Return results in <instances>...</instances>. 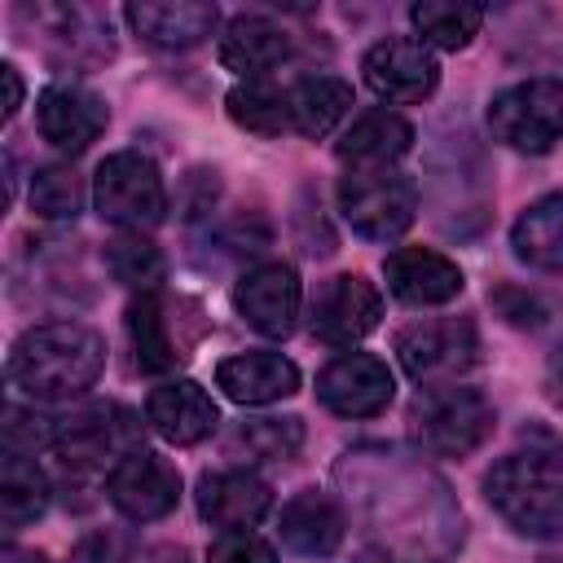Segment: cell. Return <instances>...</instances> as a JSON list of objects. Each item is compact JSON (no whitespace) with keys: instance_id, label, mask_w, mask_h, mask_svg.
Returning <instances> with one entry per match:
<instances>
[{"instance_id":"cell-34","label":"cell","mask_w":563,"mask_h":563,"mask_svg":"<svg viewBox=\"0 0 563 563\" xmlns=\"http://www.w3.org/2000/svg\"><path fill=\"white\" fill-rule=\"evenodd\" d=\"M207 563H277V550L255 532H220L207 550Z\"/></svg>"},{"instance_id":"cell-31","label":"cell","mask_w":563,"mask_h":563,"mask_svg":"<svg viewBox=\"0 0 563 563\" xmlns=\"http://www.w3.org/2000/svg\"><path fill=\"white\" fill-rule=\"evenodd\" d=\"M409 22H413V31H418V40L427 48L457 53L479 35L484 9L479 4H462V0H418L409 9Z\"/></svg>"},{"instance_id":"cell-9","label":"cell","mask_w":563,"mask_h":563,"mask_svg":"<svg viewBox=\"0 0 563 563\" xmlns=\"http://www.w3.org/2000/svg\"><path fill=\"white\" fill-rule=\"evenodd\" d=\"M339 211L352 233L369 242H396L418 216V185L405 172H347L339 180Z\"/></svg>"},{"instance_id":"cell-8","label":"cell","mask_w":563,"mask_h":563,"mask_svg":"<svg viewBox=\"0 0 563 563\" xmlns=\"http://www.w3.org/2000/svg\"><path fill=\"white\" fill-rule=\"evenodd\" d=\"M396 361L418 387L457 383L479 361V330L471 317H427L396 334Z\"/></svg>"},{"instance_id":"cell-20","label":"cell","mask_w":563,"mask_h":563,"mask_svg":"<svg viewBox=\"0 0 563 563\" xmlns=\"http://www.w3.org/2000/svg\"><path fill=\"white\" fill-rule=\"evenodd\" d=\"M295 53V35L268 13H238L220 31V62L242 79H268Z\"/></svg>"},{"instance_id":"cell-25","label":"cell","mask_w":563,"mask_h":563,"mask_svg":"<svg viewBox=\"0 0 563 563\" xmlns=\"http://www.w3.org/2000/svg\"><path fill=\"white\" fill-rule=\"evenodd\" d=\"M123 321H128V343H132V356H136V369L141 374H172L185 361V347L172 334L167 303H163L158 290L136 295L128 303V317Z\"/></svg>"},{"instance_id":"cell-27","label":"cell","mask_w":563,"mask_h":563,"mask_svg":"<svg viewBox=\"0 0 563 563\" xmlns=\"http://www.w3.org/2000/svg\"><path fill=\"white\" fill-rule=\"evenodd\" d=\"M286 101H290V128L308 141H321L347 119L352 84L339 75H303L299 84L286 88Z\"/></svg>"},{"instance_id":"cell-11","label":"cell","mask_w":563,"mask_h":563,"mask_svg":"<svg viewBox=\"0 0 563 563\" xmlns=\"http://www.w3.org/2000/svg\"><path fill=\"white\" fill-rule=\"evenodd\" d=\"M361 75L369 92L391 106H418L440 88L435 48H427L418 35H387L369 44V53L361 57Z\"/></svg>"},{"instance_id":"cell-16","label":"cell","mask_w":563,"mask_h":563,"mask_svg":"<svg viewBox=\"0 0 563 563\" xmlns=\"http://www.w3.org/2000/svg\"><path fill=\"white\" fill-rule=\"evenodd\" d=\"M106 123H110V106L84 84L57 79L35 97V128L62 154H84L106 132Z\"/></svg>"},{"instance_id":"cell-2","label":"cell","mask_w":563,"mask_h":563,"mask_svg":"<svg viewBox=\"0 0 563 563\" xmlns=\"http://www.w3.org/2000/svg\"><path fill=\"white\" fill-rule=\"evenodd\" d=\"M106 369V339L84 321H44L18 334L9 352V383L35 405L84 396Z\"/></svg>"},{"instance_id":"cell-21","label":"cell","mask_w":563,"mask_h":563,"mask_svg":"<svg viewBox=\"0 0 563 563\" xmlns=\"http://www.w3.org/2000/svg\"><path fill=\"white\" fill-rule=\"evenodd\" d=\"M343 532H347V515L321 488L290 493L286 506H282V515H277L282 545L295 550V554H303V559H330L343 545Z\"/></svg>"},{"instance_id":"cell-29","label":"cell","mask_w":563,"mask_h":563,"mask_svg":"<svg viewBox=\"0 0 563 563\" xmlns=\"http://www.w3.org/2000/svg\"><path fill=\"white\" fill-rule=\"evenodd\" d=\"M229 457L251 466H282L303 449V422L299 418H242L229 440H224Z\"/></svg>"},{"instance_id":"cell-3","label":"cell","mask_w":563,"mask_h":563,"mask_svg":"<svg viewBox=\"0 0 563 563\" xmlns=\"http://www.w3.org/2000/svg\"><path fill=\"white\" fill-rule=\"evenodd\" d=\"M484 501L528 541L563 537V444L537 435V444L497 457L484 471Z\"/></svg>"},{"instance_id":"cell-14","label":"cell","mask_w":563,"mask_h":563,"mask_svg":"<svg viewBox=\"0 0 563 563\" xmlns=\"http://www.w3.org/2000/svg\"><path fill=\"white\" fill-rule=\"evenodd\" d=\"M233 308L242 312V321L251 330H260L268 339H286L299 321V308H303V286H299L295 264L268 260V264L246 268L238 290H233Z\"/></svg>"},{"instance_id":"cell-23","label":"cell","mask_w":563,"mask_h":563,"mask_svg":"<svg viewBox=\"0 0 563 563\" xmlns=\"http://www.w3.org/2000/svg\"><path fill=\"white\" fill-rule=\"evenodd\" d=\"M413 123L396 110H365L339 136L334 154L347 172H391L413 150Z\"/></svg>"},{"instance_id":"cell-33","label":"cell","mask_w":563,"mask_h":563,"mask_svg":"<svg viewBox=\"0 0 563 563\" xmlns=\"http://www.w3.org/2000/svg\"><path fill=\"white\" fill-rule=\"evenodd\" d=\"M84 176L70 167V163H48V167H35L31 176V211L40 220H75L84 211Z\"/></svg>"},{"instance_id":"cell-6","label":"cell","mask_w":563,"mask_h":563,"mask_svg":"<svg viewBox=\"0 0 563 563\" xmlns=\"http://www.w3.org/2000/svg\"><path fill=\"white\" fill-rule=\"evenodd\" d=\"M92 207L106 224L119 233H150L167 220V185L150 154L141 150H114L97 163L92 176Z\"/></svg>"},{"instance_id":"cell-5","label":"cell","mask_w":563,"mask_h":563,"mask_svg":"<svg viewBox=\"0 0 563 563\" xmlns=\"http://www.w3.org/2000/svg\"><path fill=\"white\" fill-rule=\"evenodd\" d=\"M405 422H409V440L418 444V453H427V457H466L493 435L497 409L479 387L440 383V387H422L413 396Z\"/></svg>"},{"instance_id":"cell-13","label":"cell","mask_w":563,"mask_h":563,"mask_svg":"<svg viewBox=\"0 0 563 563\" xmlns=\"http://www.w3.org/2000/svg\"><path fill=\"white\" fill-rule=\"evenodd\" d=\"M396 396V378L374 352H343L317 374V400L339 418H378Z\"/></svg>"},{"instance_id":"cell-35","label":"cell","mask_w":563,"mask_h":563,"mask_svg":"<svg viewBox=\"0 0 563 563\" xmlns=\"http://www.w3.org/2000/svg\"><path fill=\"white\" fill-rule=\"evenodd\" d=\"M216 194H220V180H216V172H207V167H194V172L185 176L180 216H185V220H198V216H207V211L216 207Z\"/></svg>"},{"instance_id":"cell-12","label":"cell","mask_w":563,"mask_h":563,"mask_svg":"<svg viewBox=\"0 0 563 563\" xmlns=\"http://www.w3.org/2000/svg\"><path fill=\"white\" fill-rule=\"evenodd\" d=\"M378 317H383L378 286L361 273H339L317 286L312 308H308V330H312V339H321L330 347H352L369 330H378Z\"/></svg>"},{"instance_id":"cell-36","label":"cell","mask_w":563,"mask_h":563,"mask_svg":"<svg viewBox=\"0 0 563 563\" xmlns=\"http://www.w3.org/2000/svg\"><path fill=\"white\" fill-rule=\"evenodd\" d=\"M0 79H4V119H13V114L22 110L26 88H22V75H18V66H13V62H4V66H0Z\"/></svg>"},{"instance_id":"cell-1","label":"cell","mask_w":563,"mask_h":563,"mask_svg":"<svg viewBox=\"0 0 563 563\" xmlns=\"http://www.w3.org/2000/svg\"><path fill=\"white\" fill-rule=\"evenodd\" d=\"M334 488L365 537L400 563H449L466 541V519L444 484L418 453L391 444H356L334 462Z\"/></svg>"},{"instance_id":"cell-17","label":"cell","mask_w":563,"mask_h":563,"mask_svg":"<svg viewBox=\"0 0 563 563\" xmlns=\"http://www.w3.org/2000/svg\"><path fill=\"white\" fill-rule=\"evenodd\" d=\"M123 18L136 40H145L150 48H163V53L198 48L220 26V9L202 4V0H141V4H128Z\"/></svg>"},{"instance_id":"cell-28","label":"cell","mask_w":563,"mask_h":563,"mask_svg":"<svg viewBox=\"0 0 563 563\" xmlns=\"http://www.w3.org/2000/svg\"><path fill=\"white\" fill-rule=\"evenodd\" d=\"M48 493H53V484H48L44 466L35 462V453L4 449V462H0V519H4V532H18L31 519H40L48 510Z\"/></svg>"},{"instance_id":"cell-22","label":"cell","mask_w":563,"mask_h":563,"mask_svg":"<svg viewBox=\"0 0 563 563\" xmlns=\"http://www.w3.org/2000/svg\"><path fill=\"white\" fill-rule=\"evenodd\" d=\"M145 422L167 444H198L220 427V409L194 378H167L145 396Z\"/></svg>"},{"instance_id":"cell-24","label":"cell","mask_w":563,"mask_h":563,"mask_svg":"<svg viewBox=\"0 0 563 563\" xmlns=\"http://www.w3.org/2000/svg\"><path fill=\"white\" fill-rule=\"evenodd\" d=\"M216 387L238 405H273L299 391V365L282 352L251 347L216 365Z\"/></svg>"},{"instance_id":"cell-26","label":"cell","mask_w":563,"mask_h":563,"mask_svg":"<svg viewBox=\"0 0 563 563\" xmlns=\"http://www.w3.org/2000/svg\"><path fill=\"white\" fill-rule=\"evenodd\" d=\"M515 260L537 273H563V189L528 202L510 229Z\"/></svg>"},{"instance_id":"cell-18","label":"cell","mask_w":563,"mask_h":563,"mask_svg":"<svg viewBox=\"0 0 563 563\" xmlns=\"http://www.w3.org/2000/svg\"><path fill=\"white\" fill-rule=\"evenodd\" d=\"M268 510H273V488L246 466L207 471L198 479V515L220 532H251Z\"/></svg>"},{"instance_id":"cell-10","label":"cell","mask_w":563,"mask_h":563,"mask_svg":"<svg viewBox=\"0 0 563 563\" xmlns=\"http://www.w3.org/2000/svg\"><path fill=\"white\" fill-rule=\"evenodd\" d=\"M18 22L48 44L62 66H101L114 57L110 18L88 4H22Z\"/></svg>"},{"instance_id":"cell-37","label":"cell","mask_w":563,"mask_h":563,"mask_svg":"<svg viewBox=\"0 0 563 563\" xmlns=\"http://www.w3.org/2000/svg\"><path fill=\"white\" fill-rule=\"evenodd\" d=\"M123 563H189V550L185 545H145Z\"/></svg>"},{"instance_id":"cell-39","label":"cell","mask_w":563,"mask_h":563,"mask_svg":"<svg viewBox=\"0 0 563 563\" xmlns=\"http://www.w3.org/2000/svg\"><path fill=\"white\" fill-rule=\"evenodd\" d=\"M0 563H53V559H48L44 550H22V545H9Z\"/></svg>"},{"instance_id":"cell-7","label":"cell","mask_w":563,"mask_h":563,"mask_svg":"<svg viewBox=\"0 0 563 563\" xmlns=\"http://www.w3.org/2000/svg\"><path fill=\"white\" fill-rule=\"evenodd\" d=\"M488 132L515 154H550L563 141V79H519L488 101Z\"/></svg>"},{"instance_id":"cell-32","label":"cell","mask_w":563,"mask_h":563,"mask_svg":"<svg viewBox=\"0 0 563 563\" xmlns=\"http://www.w3.org/2000/svg\"><path fill=\"white\" fill-rule=\"evenodd\" d=\"M101 260H106V273H110L119 286L136 290V295L163 290V282H167V260H163V251H158L145 233H114V238L106 242Z\"/></svg>"},{"instance_id":"cell-40","label":"cell","mask_w":563,"mask_h":563,"mask_svg":"<svg viewBox=\"0 0 563 563\" xmlns=\"http://www.w3.org/2000/svg\"><path fill=\"white\" fill-rule=\"evenodd\" d=\"M352 563H400V559H396V554H387V550H378V545H365Z\"/></svg>"},{"instance_id":"cell-19","label":"cell","mask_w":563,"mask_h":563,"mask_svg":"<svg viewBox=\"0 0 563 563\" xmlns=\"http://www.w3.org/2000/svg\"><path fill=\"white\" fill-rule=\"evenodd\" d=\"M387 290L409 308H435L462 295V268L431 246H396L383 260Z\"/></svg>"},{"instance_id":"cell-38","label":"cell","mask_w":563,"mask_h":563,"mask_svg":"<svg viewBox=\"0 0 563 563\" xmlns=\"http://www.w3.org/2000/svg\"><path fill=\"white\" fill-rule=\"evenodd\" d=\"M545 391H550V400L563 409V343L550 352V361H545Z\"/></svg>"},{"instance_id":"cell-15","label":"cell","mask_w":563,"mask_h":563,"mask_svg":"<svg viewBox=\"0 0 563 563\" xmlns=\"http://www.w3.org/2000/svg\"><path fill=\"white\" fill-rule=\"evenodd\" d=\"M106 497H110V506H114L123 519H132V523L163 519V515H172L176 501H180V471H176L167 457L141 449V453L123 457V462L106 475Z\"/></svg>"},{"instance_id":"cell-30","label":"cell","mask_w":563,"mask_h":563,"mask_svg":"<svg viewBox=\"0 0 563 563\" xmlns=\"http://www.w3.org/2000/svg\"><path fill=\"white\" fill-rule=\"evenodd\" d=\"M224 110L229 119L242 128V132H255V136H282V132H295L290 128V101H286V88H277L273 79H238L224 97Z\"/></svg>"},{"instance_id":"cell-4","label":"cell","mask_w":563,"mask_h":563,"mask_svg":"<svg viewBox=\"0 0 563 563\" xmlns=\"http://www.w3.org/2000/svg\"><path fill=\"white\" fill-rule=\"evenodd\" d=\"M66 475H110L123 457L145 449L141 418L119 400H92L66 418H53V444Z\"/></svg>"}]
</instances>
